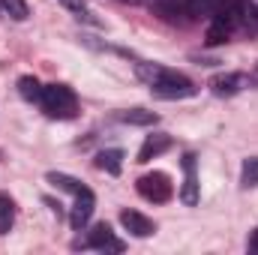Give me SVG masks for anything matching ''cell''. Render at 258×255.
I'll use <instances>...</instances> for the list:
<instances>
[{
  "instance_id": "ac0fdd59",
  "label": "cell",
  "mask_w": 258,
  "mask_h": 255,
  "mask_svg": "<svg viewBox=\"0 0 258 255\" xmlns=\"http://www.w3.org/2000/svg\"><path fill=\"white\" fill-rule=\"evenodd\" d=\"M240 183H243V186H258V156H249V159L243 162Z\"/></svg>"
},
{
  "instance_id": "7c38bea8",
  "label": "cell",
  "mask_w": 258,
  "mask_h": 255,
  "mask_svg": "<svg viewBox=\"0 0 258 255\" xmlns=\"http://www.w3.org/2000/svg\"><path fill=\"white\" fill-rule=\"evenodd\" d=\"M42 84L33 78V75H24V78H18V93H21V99H27V102H39L42 99Z\"/></svg>"
},
{
  "instance_id": "44dd1931",
  "label": "cell",
  "mask_w": 258,
  "mask_h": 255,
  "mask_svg": "<svg viewBox=\"0 0 258 255\" xmlns=\"http://www.w3.org/2000/svg\"><path fill=\"white\" fill-rule=\"evenodd\" d=\"M0 12H3V6H0Z\"/></svg>"
},
{
  "instance_id": "ba28073f",
  "label": "cell",
  "mask_w": 258,
  "mask_h": 255,
  "mask_svg": "<svg viewBox=\"0 0 258 255\" xmlns=\"http://www.w3.org/2000/svg\"><path fill=\"white\" fill-rule=\"evenodd\" d=\"M183 171H186V180H183V189H180V198L183 204H198V177H195V156L186 153L183 156Z\"/></svg>"
},
{
  "instance_id": "5bb4252c",
  "label": "cell",
  "mask_w": 258,
  "mask_h": 255,
  "mask_svg": "<svg viewBox=\"0 0 258 255\" xmlns=\"http://www.w3.org/2000/svg\"><path fill=\"white\" fill-rule=\"evenodd\" d=\"M48 183H54L57 189H63V192H72V195H78V192L87 189V186H84L81 180L69 177V174H63V171H51V174H48Z\"/></svg>"
},
{
  "instance_id": "6da1fadb",
  "label": "cell",
  "mask_w": 258,
  "mask_h": 255,
  "mask_svg": "<svg viewBox=\"0 0 258 255\" xmlns=\"http://www.w3.org/2000/svg\"><path fill=\"white\" fill-rule=\"evenodd\" d=\"M138 75L150 84L153 96L159 99H189L198 93L192 81L174 69H165V66H150V63H138Z\"/></svg>"
},
{
  "instance_id": "e0dca14e",
  "label": "cell",
  "mask_w": 258,
  "mask_h": 255,
  "mask_svg": "<svg viewBox=\"0 0 258 255\" xmlns=\"http://www.w3.org/2000/svg\"><path fill=\"white\" fill-rule=\"evenodd\" d=\"M0 6H3V12H6L9 18H15V21H24V18L30 15L27 0H0Z\"/></svg>"
},
{
  "instance_id": "2e32d148",
  "label": "cell",
  "mask_w": 258,
  "mask_h": 255,
  "mask_svg": "<svg viewBox=\"0 0 258 255\" xmlns=\"http://www.w3.org/2000/svg\"><path fill=\"white\" fill-rule=\"evenodd\" d=\"M12 222H15V204H12V198L0 195V234H6L12 228Z\"/></svg>"
},
{
  "instance_id": "9c48e42d",
  "label": "cell",
  "mask_w": 258,
  "mask_h": 255,
  "mask_svg": "<svg viewBox=\"0 0 258 255\" xmlns=\"http://www.w3.org/2000/svg\"><path fill=\"white\" fill-rule=\"evenodd\" d=\"M210 87H213V93H216V96H234V93L243 87V75H237V72L219 75V78H213V81H210Z\"/></svg>"
},
{
  "instance_id": "8fae6325",
  "label": "cell",
  "mask_w": 258,
  "mask_h": 255,
  "mask_svg": "<svg viewBox=\"0 0 258 255\" xmlns=\"http://www.w3.org/2000/svg\"><path fill=\"white\" fill-rule=\"evenodd\" d=\"M96 168H102L108 174H120V168H123V150H102L96 156Z\"/></svg>"
},
{
  "instance_id": "d6986e66",
  "label": "cell",
  "mask_w": 258,
  "mask_h": 255,
  "mask_svg": "<svg viewBox=\"0 0 258 255\" xmlns=\"http://www.w3.org/2000/svg\"><path fill=\"white\" fill-rule=\"evenodd\" d=\"M60 3H63L72 15H78V18H84V15H87V3H84V0H60Z\"/></svg>"
},
{
  "instance_id": "9a60e30c",
  "label": "cell",
  "mask_w": 258,
  "mask_h": 255,
  "mask_svg": "<svg viewBox=\"0 0 258 255\" xmlns=\"http://www.w3.org/2000/svg\"><path fill=\"white\" fill-rule=\"evenodd\" d=\"M120 120L123 123H135V126H153L159 117L153 111H144V108H129V111H120Z\"/></svg>"
},
{
  "instance_id": "7a4b0ae2",
  "label": "cell",
  "mask_w": 258,
  "mask_h": 255,
  "mask_svg": "<svg viewBox=\"0 0 258 255\" xmlns=\"http://www.w3.org/2000/svg\"><path fill=\"white\" fill-rule=\"evenodd\" d=\"M39 105L45 108L48 117H60V120L75 117V93H72L66 84H48V87L42 90Z\"/></svg>"
},
{
  "instance_id": "3957f363",
  "label": "cell",
  "mask_w": 258,
  "mask_h": 255,
  "mask_svg": "<svg viewBox=\"0 0 258 255\" xmlns=\"http://www.w3.org/2000/svg\"><path fill=\"white\" fill-rule=\"evenodd\" d=\"M138 192H141V198H147V201H153V204H162V201L171 198L174 186H171L168 174H162V171H150V174L138 177Z\"/></svg>"
},
{
  "instance_id": "277c9868",
  "label": "cell",
  "mask_w": 258,
  "mask_h": 255,
  "mask_svg": "<svg viewBox=\"0 0 258 255\" xmlns=\"http://www.w3.org/2000/svg\"><path fill=\"white\" fill-rule=\"evenodd\" d=\"M93 210H96V198H93V192L90 189L78 192V195H75V204H72V210H69V225H72L75 231H81V228L90 222Z\"/></svg>"
},
{
  "instance_id": "8992f818",
  "label": "cell",
  "mask_w": 258,
  "mask_h": 255,
  "mask_svg": "<svg viewBox=\"0 0 258 255\" xmlns=\"http://www.w3.org/2000/svg\"><path fill=\"white\" fill-rule=\"evenodd\" d=\"M168 147H171V135H168V132H153V135L144 138V144H141V150H138V162H150V159H156L159 153H165Z\"/></svg>"
},
{
  "instance_id": "ffe728a7",
  "label": "cell",
  "mask_w": 258,
  "mask_h": 255,
  "mask_svg": "<svg viewBox=\"0 0 258 255\" xmlns=\"http://www.w3.org/2000/svg\"><path fill=\"white\" fill-rule=\"evenodd\" d=\"M249 252L258 255V228L252 231V237H249Z\"/></svg>"
},
{
  "instance_id": "52a82bcc",
  "label": "cell",
  "mask_w": 258,
  "mask_h": 255,
  "mask_svg": "<svg viewBox=\"0 0 258 255\" xmlns=\"http://www.w3.org/2000/svg\"><path fill=\"white\" fill-rule=\"evenodd\" d=\"M120 222H123V228H126L129 234H135V237H150L156 231V225L144 213H138V210H120Z\"/></svg>"
},
{
  "instance_id": "5b68a950",
  "label": "cell",
  "mask_w": 258,
  "mask_h": 255,
  "mask_svg": "<svg viewBox=\"0 0 258 255\" xmlns=\"http://www.w3.org/2000/svg\"><path fill=\"white\" fill-rule=\"evenodd\" d=\"M84 246L87 249H111V252H123V243L114 237V231H111V225H96L93 231H90V237L84 240Z\"/></svg>"
},
{
  "instance_id": "4fadbf2b",
  "label": "cell",
  "mask_w": 258,
  "mask_h": 255,
  "mask_svg": "<svg viewBox=\"0 0 258 255\" xmlns=\"http://www.w3.org/2000/svg\"><path fill=\"white\" fill-rule=\"evenodd\" d=\"M189 18H210L219 6V0H183Z\"/></svg>"
},
{
  "instance_id": "30bf717a",
  "label": "cell",
  "mask_w": 258,
  "mask_h": 255,
  "mask_svg": "<svg viewBox=\"0 0 258 255\" xmlns=\"http://www.w3.org/2000/svg\"><path fill=\"white\" fill-rule=\"evenodd\" d=\"M150 9H153L159 18H165V21H174V18L186 15L183 0H150Z\"/></svg>"
}]
</instances>
